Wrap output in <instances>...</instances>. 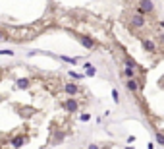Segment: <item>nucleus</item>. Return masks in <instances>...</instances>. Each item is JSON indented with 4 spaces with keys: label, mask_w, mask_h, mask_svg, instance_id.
I'll list each match as a JSON object with an SVG mask.
<instances>
[{
    "label": "nucleus",
    "mask_w": 164,
    "mask_h": 149,
    "mask_svg": "<svg viewBox=\"0 0 164 149\" xmlns=\"http://www.w3.org/2000/svg\"><path fill=\"white\" fill-rule=\"evenodd\" d=\"M129 23H131L133 27H145V18H143V14H139V12L131 14V16H129Z\"/></svg>",
    "instance_id": "obj_1"
},
{
    "label": "nucleus",
    "mask_w": 164,
    "mask_h": 149,
    "mask_svg": "<svg viewBox=\"0 0 164 149\" xmlns=\"http://www.w3.org/2000/svg\"><path fill=\"white\" fill-rule=\"evenodd\" d=\"M64 91H66L68 95H77V93H79V85L77 83H66L64 85Z\"/></svg>",
    "instance_id": "obj_4"
},
{
    "label": "nucleus",
    "mask_w": 164,
    "mask_h": 149,
    "mask_svg": "<svg viewBox=\"0 0 164 149\" xmlns=\"http://www.w3.org/2000/svg\"><path fill=\"white\" fill-rule=\"evenodd\" d=\"M79 43H81L83 46H87V49H95L97 43L93 39H89V37H79Z\"/></svg>",
    "instance_id": "obj_5"
},
{
    "label": "nucleus",
    "mask_w": 164,
    "mask_h": 149,
    "mask_svg": "<svg viewBox=\"0 0 164 149\" xmlns=\"http://www.w3.org/2000/svg\"><path fill=\"white\" fill-rule=\"evenodd\" d=\"M85 68H87V76H93V74H95V68L91 64H85Z\"/></svg>",
    "instance_id": "obj_9"
},
{
    "label": "nucleus",
    "mask_w": 164,
    "mask_h": 149,
    "mask_svg": "<svg viewBox=\"0 0 164 149\" xmlns=\"http://www.w3.org/2000/svg\"><path fill=\"white\" fill-rule=\"evenodd\" d=\"M25 141H27L25 136H18V137H14V139H12V145H14V147H21Z\"/></svg>",
    "instance_id": "obj_7"
},
{
    "label": "nucleus",
    "mask_w": 164,
    "mask_h": 149,
    "mask_svg": "<svg viewBox=\"0 0 164 149\" xmlns=\"http://www.w3.org/2000/svg\"><path fill=\"white\" fill-rule=\"evenodd\" d=\"M89 149H101V147H99V145H95V143H91V145H89Z\"/></svg>",
    "instance_id": "obj_13"
},
{
    "label": "nucleus",
    "mask_w": 164,
    "mask_h": 149,
    "mask_svg": "<svg viewBox=\"0 0 164 149\" xmlns=\"http://www.w3.org/2000/svg\"><path fill=\"white\" fill-rule=\"evenodd\" d=\"M89 118H91V116H89V114H87V112H83V114H81V120H83V122H87V120H89Z\"/></svg>",
    "instance_id": "obj_12"
},
{
    "label": "nucleus",
    "mask_w": 164,
    "mask_h": 149,
    "mask_svg": "<svg viewBox=\"0 0 164 149\" xmlns=\"http://www.w3.org/2000/svg\"><path fill=\"white\" fill-rule=\"evenodd\" d=\"M2 39H8V37L4 35V33H0V41H2Z\"/></svg>",
    "instance_id": "obj_14"
},
{
    "label": "nucleus",
    "mask_w": 164,
    "mask_h": 149,
    "mask_svg": "<svg viewBox=\"0 0 164 149\" xmlns=\"http://www.w3.org/2000/svg\"><path fill=\"white\" fill-rule=\"evenodd\" d=\"M79 109V103H77L76 99H66L64 101V110H68V112H76Z\"/></svg>",
    "instance_id": "obj_3"
},
{
    "label": "nucleus",
    "mask_w": 164,
    "mask_h": 149,
    "mask_svg": "<svg viewBox=\"0 0 164 149\" xmlns=\"http://www.w3.org/2000/svg\"><path fill=\"white\" fill-rule=\"evenodd\" d=\"M141 45L145 46L149 52H157V45H154L152 41H149V39H141Z\"/></svg>",
    "instance_id": "obj_6"
},
{
    "label": "nucleus",
    "mask_w": 164,
    "mask_h": 149,
    "mask_svg": "<svg viewBox=\"0 0 164 149\" xmlns=\"http://www.w3.org/2000/svg\"><path fill=\"white\" fill-rule=\"evenodd\" d=\"M157 141H158V143H162V145H164V136L160 134V132H157Z\"/></svg>",
    "instance_id": "obj_11"
},
{
    "label": "nucleus",
    "mask_w": 164,
    "mask_h": 149,
    "mask_svg": "<svg viewBox=\"0 0 164 149\" xmlns=\"http://www.w3.org/2000/svg\"><path fill=\"white\" fill-rule=\"evenodd\" d=\"M154 10V4L151 0H139V14H145V12H152Z\"/></svg>",
    "instance_id": "obj_2"
},
{
    "label": "nucleus",
    "mask_w": 164,
    "mask_h": 149,
    "mask_svg": "<svg viewBox=\"0 0 164 149\" xmlns=\"http://www.w3.org/2000/svg\"><path fill=\"white\" fill-rule=\"evenodd\" d=\"M69 76H71L73 79H81V78H83L81 74H77V72H69Z\"/></svg>",
    "instance_id": "obj_10"
},
{
    "label": "nucleus",
    "mask_w": 164,
    "mask_h": 149,
    "mask_svg": "<svg viewBox=\"0 0 164 149\" xmlns=\"http://www.w3.org/2000/svg\"><path fill=\"white\" fill-rule=\"evenodd\" d=\"M122 78H127V79H131L133 76H135V70H131V68H126V70H122Z\"/></svg>",
    "instance_id": "obj_8"
}]
</instances>
